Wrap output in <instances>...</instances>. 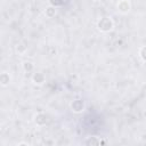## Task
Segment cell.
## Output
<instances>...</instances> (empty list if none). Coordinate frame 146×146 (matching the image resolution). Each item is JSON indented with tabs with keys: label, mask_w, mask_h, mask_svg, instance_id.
Segmentation results:
<instances>
[{
	"label": "cell",
	"mask_w": 146,
	"mask_h": 146,
	"mask_svg": "<svg viewBox=\"0 0 146 146\" xmlns=\"http://www.w3.org/2000/svg\"><path fill=\"white\" fill-rule=\"evenodd\" d=\"M0 80H1V84H2V86H7V84L9 83V75L3 72V73L1 74V76H0Z\"/></svg>",
	"instance_id": "obj_7"
},
{
	"label": "cell",
	"mask_w": 146,
	"mask_h": 146,
	"mask_svg": "<svg viewBox=\"0 0 146 146\" xmlns=\"http://www.w3.org/2000/svg\"><path fill=\"white\" fill-rule=\"evenodd\" d=\"M65 2V0H49V3L52 6V7H59V6H63Z\"/></svg>",
	"instance_id": "obj_9"
},
{
	"label": "cell",
	"mask_w": 146,
	"mask_h": 146,
	"mask_svg": "<svg viewBox=\"0 0 146 146\" xmlns=\"http://www.w3.org/2000/svg\"><path fill=\"white\" fill-rule=\"evenodd\" d=\"M86 107V104L83 100L81 99H74L72 103H71V110L74 112V113H80L84 110Z\"/></svg>",
	"instance_id": "obj_2"
},
{
	"label": "cell",
	"mask_w": 146,
	"mask_h": 146,
	"mask_svg": "<svg viewBox=\"0 0 146 146\" xmlns=\"http://www.w3.org/2000/svg\"><path fill=\"white\" fill-rule=\"evenodd\" d=\"M56 15V7H49V8H47L46 9V16H48V17H54Z\"/></svg>",
	"instance_id": "obj_6"
},
{
	"label": "cell",
	"mask_w": 146,
	"mask_h": 146,
	"mask_svg": "<svg viewBox=\"0 0 146 146\" xmlns=\"http://www.w3.org/2000/svg\"><path fill=\"white\" fill-rule=\"evenodd\" d=\"M24 68H25V71L32 70V64H31L30 62H25V63H24Z\"/></svg>",
	"instance_id": "obj_11"
},
{
	"label": "cell",
	"mask_w": 146,
	"mask_h": 146,
	"mask_svg": "<svg viewBox=\"0 0 146 146\" xmlns=\"http://www.w3.org/2000/svg\"><path fill=\"white\" fill-rule=\"evenodd\" d=\"M44 80H46V78H44V75L42 74V73H34L33 74V76H32V81L35 83V84H42L43 82H44Z\"/></svg>",
	"instance_id": "obj_4"
},
{
	"label": "cell",
	"mask_w": 146,
	"mask_h": 146,
	"mask_svg": "<svg viewBox=\"0 0 146 146\" xmlns=\"http://www.w3.org/2000/svg\"><path fill=\"white\" fill-rule=\"evenodd\" d=\"M97 27L102 31V32H110L113 30L114 27V23L111 19V17H102L98 23H97Z\"/></svg>",
	"instance_id": "obj_1"
},
{
	"label": "cell",
	"mask_w": 146,
	"mask_h": 146,
	"mask_svg": "<svg viewBox=\"0 0 146 146\" xmlns=\"http://www.w3.org/2000/svg\"><path fill=\"white\" fill-rule=\"evenodd\" d=\"M35 123L38 124V125H43V124H46V122H47V116H46V114H43V113H39V114H36L35 115Z\"/></svg>",
	"instance_id": "obj_5"
},
{
	"label": "cell",
	"mask_w": 146,
	"mask_h": 146,
	"mask_svg": "<svg viewBox=\"0 0 146 146\" xmlns=\"http://www.w3.org/2000/svg\"><path fill=\"white\" fill-rule=\"evenodd\" d=\"M139 56L144 62H146V46H143L139 49Z\"/></svg>",
	"instance_id": "obj_10"
},
{
	"label": "cell",
	"mask_w": 146,
	"mask_h": 146,
	"mask_svg": "<svg viewBox=\"0 0 146 146\" xmlns=\"http://www.w3.org/2000/svg\"><path fill=\"white\" fill-rule=\"evenodd\" d=\"M87 145H99L100 144V140L99 139H96V137H92V138H89L88 140H86Z\"/></svg>",
	"instance_id": "obj_8"
},
{
	"label": "cell",
	"mask_w": 146,
	"mask_h": 146,
	"mask_svg": "<svg viewBox=\"0 0 146 146\" xmlns=\"http://www.w3.org/2000/svg\"><path fill=\"white\" fill-rule=\"evenodd\" d=\"M117 10L121 13H128L130 10V3L127 0H121L117 3Z\"/></svg>",
	"instance_id": "obj_3"
}]
</instances>
